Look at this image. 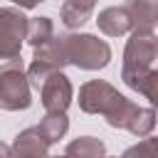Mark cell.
Instances as JSON below:
<instances>
[{
  "label": "cell",
  "mask_w": 158,
  "mask_h": 158,
  "mask_svg": "<svg viewBox=\"0 0 158 158\" xmlns=\"http://www.w3.org/2000/svg\"><path fill=\"white\" fill-rule=\"evenodd\" d=\"M54 35V25L49 17H27V32H25V42H30L32 47L44 44L49 37Z\"/></svg>",
  "instance_id": "9a60e30c"
},
{
  "label": "cell",
  "mask_w": 158,
  "mask_h": 158,
  "mask_svg": "<svg viewBox=\"0 0 158 158\" xmlns=\"http://www.w3.org/2000/svg\"><path fill=\"white\" fill-rule=\"evenodd\" d=\"M158 57V40L156 32H138L131 30V37L123 49V67H153Z\"/></svg>",
  "instance_id": "8992f818"
},
{
  "label": "cell",
  "mask_w": 158,
  "mask_h": 158,
  "mask_svg": "<svg viewBox=\"0 0 158 158\" xmlns=\"http://www.w3.org/2000/svg\"><path fill=\"white\" fill-rule=\"evenodd\" d=\"M27 32V17L22 7H0V64L20 59Z\"/></svg>",
  "instance_id": "3957f363"
},
{
  "label": "cell",
  "mask_w": 158,
  "mask_h": 158,
  "mask_svg": "<svg viewBox=\"0 0 158 158\" xmlns=\"http://www.w3.org/2000/svg\"><path fill=\"white\" fill-rule=\"evenodd\" d=\"M72 99H74V86L62 69L52 72L40 86V101L44 111H67Z\"/></svg>",
  "instance_id": "5b68a950"
},
{
  "label": "cell",
  "mask_w": 158,
  "mask_h": 158,
  "mask_svg": "<svg viewBox=\"0 0 158 158\" xmlns=\"http://www.w3.org/2000/svg\"><path fill=\"white\" fill-rule=\"evenodd\" d=\"M153 128H156V111H153L151 106H138V109L131 114L128 123H126V131H131V133L138 136V138L151 136Z\"/></svg>",
  "instance_id": "4fadbf2b"
},
{
  "label": "cell",
  "mask_w": 158,
  "mask_h": 158,
  "mask_svg": "<svg viewBox=\"0 0 158 158\" xmlns=\"http://www.w3.org/2000/svg\"><path fill=\"white\" fill-rule=\"evenodd\" d=\"M0 156H12V151H10V146H5V143H0Z\"/></svg>",
  "instance_id": "ac0fdd59"
},
{
  "label": "cell",
  "mask_w": 158,
  "mask_h": 158,
  "mask_svg": "<svg viewBox=\"0 0 158 158\" xmlns=\"http://www.w3.org/2000/svg\"><path fill=\"white\" fill-rule=\"evenodd\" d=\"M12 156H47L49 153V143L42 138V133L37 131V126H30L25 131H20L10 146Z\"/></svg>",
  "instance_id": "30bf717a"
},
{
  "label": "cell",
  "mask_w": 158,
  "mask_h": 158,
  "mask_svg": "<svg viewBox=\"0 0 158 158\" xmlns=\"http://www.w3.org/2000/svg\"><path fill=\"white\" fill-rule=\"evenodd\" d=\"M143 151L153 153V138H148V136H146V141H143L141 146H133V148H128V151H126V156H133V153H143Z\"/></svg>",
  "instance_id": "2e32d148"
},
{
  "label": "cell",
  "mask_w": 158,
  "mask_h": 158,
  "mask_svg": "<svg viewBox=\"0 0 158 158\" xmlns=\"http://www.w3.org/2000/svg\"><path fill=\"white\" fill-rule=\"evenodd\" d=\"M79 109L84 114H101L111 128H126L138 104L118 94V89H114L109 81L89 79L86 84L79 86Z\"/></svg>",
  "instance_id": "6da1fadb"
},
{
  "label": "cell",
  "mask_w": 158,
  "mask_h": 158,
  "mask_svg": "<svg viewBox=\"0 0 158 158\" xmlns=\"http://www.w3.org/2000/svg\"><path fill=\"white\" fill-rule=\"evenodd\" d=\"M96 25L109 37H121V35L131 32V20H128V12H126V5L104 7L99 12V17H96Z\"/></svg>",
  "instance_id": "9c48e42d"
},
{
  "label": "cell",
  "mask_w": 158,
  "mask_h": 158,
  "mask_svg": "<svg viewBox=\"0 0 158 158\" xmlns=\"http://www.w3.org/2000/svg\"><path fill=\"white\" fill-rule=\"evenodd\" d=\"M37 131L42 133V138L52 146L57 143L59 138H64V133L69 131V118H67V111H47L44 118L40 121Z\"/></svg>",
  "instance_id": "7c38bea8"
},
{
  "label": "cell",
  "mask_w": 158,
  "mask_h": 158,
  "mask_svg": "<svg viewBox=\"0 0 158 158\" xmlns=\"http://www.w3.org/2000/svg\"><path fill=\"white\" fill-rule=\"evenodd\" d=\"M64 153L67 156H79V158H99V156L106 153V146L94 136H81V138H74L72 143H67Z\"/></svg>",
  "instance_id": "5bb4252c"
},
{
  "label": "cell",
  "mask_w": 158,
  "mask_h": 158,
  "mask_svg": "<svg viewBox=\"0 0 158 158\" xmlns=\"http://www.w3.org/2000/svg\"><path fill=\"white\" fill-rule=\"evenodd\" d=\"M121 79L128 89L143 94L151 104L158 101V72H156V67H121Z\"/></svg>",
  "instance_id": "52a82bcc"
},
{
  "label": "cell",
  "mask_w": 158,
  "mask_h": 158,
  "mask_svg": "<svg viewBox=\"0 0 158 158\" xmlns=\"http://www.w3.org/2000/svg\"><path fill=\"white\" fill-rule=\"evenodd\" d=\"M96 7V0H64L59 7V20L67 30H79L89 22L91 12Z\"/></svg>",
  "instance_id": "8fae6325"
},
{
  "label": "cell",
  "mask_w": 158,
  "mask_h": 158,
  "mask_svg": "<svg viewBox=\"0 0 158 158\" xmlns=\"http://www.w3.org/2000/svg\"><path fill=\"white\" fill-rule=\"evenodd\" d=\"M64 52H67V62L84 72H99L111 62V47L89 32H67Z\"/></svg>",
  "instance_id": "7a4b0ae2"
},
{
  "label": "cell",
  "mask_w": 158,
  "mask_h": 158,
  "mask_svg": "<svg viewBox=\"0 0 158 158\" xmlns=\"http://www.w3.org/2000/svg\"><path fill=\"white\" fill-rule=\"evenodd\" d=\"M25 77V64L0 69V109L25 111L32 106V91Z\"/></svg>",
  "instance_id": "277c9868"
},
{
  "label": "cell",
  "mask_w": 158,
  "mask_h": 158,
  "mask_svg": "<svg viewBox=\"0 0 158 158\" xmlns=\"http://www.w3.org/2000/svg\"><path fill=\"white\" fill-rule=\"evenodd\" d=\"M10 2H15V5L22 7V10H32V7H37V5L44 2V0H10Z\"/></svg>",
  "instance_id": "e0dca14e"
},
{
  "label": "cell",
  "mask_w": 158,
  "mask_h": 158,
  "mask_svg": "<svg viewBox=\"0 0 158 158\" xmlns=\"http://www.w3.org/2000/svg\"><path fill=\"white\" fill-rule=\"evenodd\" d=\"M126 12L131 20V30L138 32H156L158 22V0H128Z\"/></svg>",
  "instance_id": "ba28073f"
}]
</instances>
